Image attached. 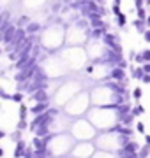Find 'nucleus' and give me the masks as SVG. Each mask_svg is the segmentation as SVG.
I'll use <instances>...</instances> for the list:
<instances>
[{"label":"nucleus","instance_id":"3","mask_svg":"<svg viewBox=\"0 0 150 158\" xmlns=\"http://www.w3.org/2000/svg\"><path fill=\"white\" fill-rule=\"evenodd\" d=\"M104 44L108 46L110 49L117 51V53H122V44H120V37L115 34V32H106L103 37Z\"/></svg>","mask_w":150,"mask_h":158},{"label":"nucleus","instance_id":"20","mask_svg":"<svg viewBox=\"0 0 150 158\" xmlns=\"http://www.w3.org/2000/svg\"><path fill=\"white\" fill-rule=\"evenodd\" d=\"M147 25H148V28H150V12H148V18H147Z\"/></svg>","mask_w":150,"mask_h":158},{"label":"nucleus","instance_id":"11","mask_svg":"<svg viewBox=\"0 0 150 158\" xmlns=\"http://www.w3.org/2000/svg\"><path fill=\"white\" fill-rule=\"evenodd\" d=\"M147 6V2L145 0H134V9H141V7Z\"/></svg>","mask_w":150,"mask_h":158},{"label":"nucleus","instance_id":"9","mask_svg":"<svg viewBox=\"0 0 150 158\" xmlns=\"http://www.w3.org/2000/svg\"><path fill=\"white\" fill-rule=\"evenodd\" d=\"M111 12H113V16H120L122 14L120 6H118V4H113V6H111Z\"/></svg>","mask_w":150,"mask_h":158},{"label":"nucleus","instance_id":"18","mask_svg":"<svg viewBox=\"0 0 150 158\" xmlns=\"http://www.w3.org/2000/svg\"><path fill=\"white\" fill-rule=\"evenodd\" d=\"M87 74H92L94 72V65H87V70H85Z\"/></svg>","mask_w":150,"mask_h":158},{"label":"nucleus","instance_id":"1","mask_svg":"<svg viewBox=\"0 0 150 158\" xmlns=\"http://www.w3.org/2000/svg\"><path fill=\"white\" fill-rule=\"evenodd\" d=\"M92 35V27L88 18H80L78 21L71 23V27L65 28V44L69 46H81L87 44Z\"/></svg>","mask_w":150,"mask_h":158},{"label":"nucleus","instance_id":"5","mask_svg":"<svg viewBox=\"0 0 150 158\" xmlns=\"http://www.w3.org/2000/svg\"><path fill=\"white\" fill-rule=\"evenodd\" d=\"M124 76H126V74H124V69L122 67H115L111 70V77L113 79H124Z\"/></svg>","mask_w":150,"mask_h":158},{"label":"nucleus","instance_id":"22","mask_svg":"<svg viewBox=\"0 0 150 158\" xmlns=\"http://www.w3.org/2000/svg\"><path fill=\"white\" fill-rule=\"evenodd\" d=\"M147 144H150V135H147Z\"/></svg>","mask_w":150,"mask_h":158},{"label":"nucleus","instance_id":"12","mask_svg":"<svg viewBox=\"0 0 150 158\" xmlns=\"http://www.w3.org/2000/svg\"><path fill=\"white\" fill-rule=\"evenodd\" d=\"M145 113V109H143V106H138V107L134 109V114H143Z\"/></svg>","mask_w":150,"mask_h":158},{"label":"nucleus","instance_id":"19","mask_svg":"<svg viewBox=\"0 0 150 158\" xmlns=\"http://www.w3.org/2000/svg\"><path fill=\"white\" fill-rule=\"evenodd\" d=\"M25 116H27V107L21 106V118H25Z\"/></svg>","mask_w":150,"mask_h":158},{"label":"nucleus","instance_id":"2","mask_svg":"<svg viewBox=\"0 0 150 158\" xmlns=\"http://www.w3.org/2000/svg\"><path fill=\"white\" fill-rule=\"evenodd\" d=\"M41 42L48 49H58L62 42H65V30L62 25H51L41 32Z\"/></svg>","mask_w":150,"mask_h":158},{"label":"nucleus","instance_id":"13","mask_svg":"<svg viewBox=\"0 0 150 158\" xmlns=\"http://www.w3.org/2000/svg\"><path fill=\"white\" fill-rule=\"evenodd\" d=\"M143 39H145V42H150V28L143 34Z\"/></svg>","mask_w":150,"mask_h":158},{"label":"nucleus","instance_id":"4","mask_svg":"<svg viewBox=\"0 0 150 158\" xmlns=\"http://www.w3.org/2000/svg\"><path fill=\"white\" fill-rule=\"evenodd\" d=\"M133 27L136 28V32H138L139 35H143L147 30H148V25H147V19H139V18H136L133 21Z\"/></svg>","mask_w":150,"mask_h":158},{"label":"nucleus","instance_id":"16","mask_svg":"<svg viewBox=\"0 0 150 158\" xmlns=\"http://www.w3.org/2000/svg\"><path fill=\"white\" fill-rule=\"evenodd\" d=\"M12 100H14V102H21V93H16V95H12Z\"/></svg>","mask_w":150,"mask_h":158},{"label":"nucleus","instance_id":"6","mask_svg":"<svg viewBox=\"0 0 150 158\" xmlns=\"http://www.w3.org/2000/svg\"><path fill=\"white\" fill-rule=\"evenodd\" d=\"M41 30V25L39 23H29V27H27V34H35V32H39Z\"/></svg>","mask_w":150,"mask_h":158},{"label":"nucleus","instance_id":"7","mask_svg":"<svg viewBox=\"0 0 150 158\" xmlns=\"http://www.w3.org/2000/svg\"><path fill=\"white\" fill-rule=\"evenodd\" d=\"M136 18H139V19H147V18H148V12H147V9H145V7H141V9H136Z\"/></svg>","mask_w":150,"mask_h":158},{"label":"nucleus","instance_id":"17","mask_svg":"<svg viewBox=\"0 0 150 158\" xmlns=\"http://www.w3.org/2000/svg\"><path fill=\"white\" fill-rule=\"evenodd\" d=\"M136 130H138V132H145V125L143 123H138V125H136Z\"/></svg>","mask_w":150,"mask_h":158},{"label":"nucleus","instance_id":"8","mask_svg":"<svg viewBox=\"0 0 150 158\" xmlns=\"http://www.w3.org/2000/svg\"><path fill=\"white\" fill-rule=\"evenodd\" d=\"M117 23H118V27H120V28H124V27L127 25V16L124 14V12H122L120 16H117Z\"/></svg>","mask_w":150,"mask_h":158},{"label":"nucleus","instance_id":"10","mask_svg":"<svg viewBox=\"0 0 150 158\" xmlns=\"http://www.w3.org/2000/svg\"><path fill=\"white\" fill-rule=\"evenodd\" d=\"M141 56H143L145 63H148L150 62V49H143L141 51Z\"/></svg>","mask_w":150,"mask_h":158},{"label":"nucleus","instance_id":"23","mask_svg":"<svg viewBox=\"0 0 150 158\" xmlns=\"http://www.w3.org/2000/svg\"><path fill=\"white\" fill-rule=\"evenodd\" d=\"M145 2H147V6H150V0H145Z\"/></svg>","mask_w":150,"mask_h":158},{"label":"nucleus","instance_id":"15","mask_svg":"<svg viewBox=\"0 0 150 158\" xmlns=\"http://www.w3.org/2000/svg\"><path fill=\"white\" fill-rule=\"evenodd\" d=\"M136 55H138V53H136L134 49H131V51H129V60H134V58H136Z\"/></svg>","mask_w":150,"mask_h":158},{"label":"nucleus","instance_id":"14","mask_svg":"<svg viewBox=\"0 0 150 158\" xmlns=\"http://www.w3.org/2000/svg\"><path fill=\"white\" fill-rule=\"evenodd\" d=\"M141 93H143V91H141V88H136V90H134V98H139V97H141Z\"/></svg>","mask_w":150,"mask_h":158},{"label":"nucleus","instance_id":"21","mask_svg":"<svg viewBox=\"0 0 150 158\" xmlns=\"http://www.w3.org/2000/svg\"><path fill=\"white\" fill-rule=\"evenodd\" d=\"M113 4H118V6H120V4H122V0H113Z\"/></svg>","mask_w":150,"mask_h":158}]
</instances>
